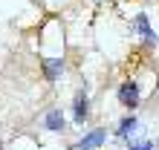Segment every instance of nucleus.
<instances>
[{"instance_id":"obj_4","label":"nucleus","mask_w":159,"mask_h":150,"mask_svg":"<svg viewBox=\"0 0 159 150\" xmlns=\"http://www.w3.org/2000/svg\"><path fill=\"white\" fill-rule=\"evenodd\" d=\"M107 139H110V133L104 127H93V130H87V133H81V139L70 150H98V147L107 144Z\"/></svg>"},{"instance_id":"obj_6","label":"nucleus","mask_w":159,"mask_h":150,"mask_svg":"<svg viewBox=\"0 0 159 150\" xmlns=\"http://www.w3.org/2000/svg\"><path fill=\"white\" fill-rule=\"evenodd\" d=\"M87 118H90V95H87V90H78L75 98H72V124L84 127Z\"/></svg>"},{"instance_id":"obj_9","label":"nucleus","mask_w":159,"mask_h":150,"mask_svg":"<svg viewBox=\"0 0 159 150\" xmlns=\"http://www.w3.org/2000/svg\"><path fill=\"white\" fill-rule=\"evenodd\" d=\"M156 35H159V32H156Z\"/></svg>"},{"instance_id":"obj_3","label":"nucleus","mask_w":159,"mask_h":150,"mask_svg":"<svg viewBox=\"0 0 159 150\" xmlns=\"http://www.w3.org/2000/svg\"><path fill=\"white\" fill-rule=\"evenodd\" d=\"M67 72V58L64 55H43L41 58V75H43V81H61V75Z\"/></svg>"},{"instance_id":"obj_7","label":"nucleus","mask_w":159,"mask_h":150,"mask_svg":"<svg viewBox=\"0 0 159 150\" xmlns=\"http://www.w3.org/2000/svg\"><path fill=\"white\" fill-rule=\"evenodd\" d=\"M136 136H139V118L133 116V113H127V116L119 121V127H116V139H121V142H133Z\"/></svg>"},{"instance_id":"obj_8","label":"nucleus","mask_w":159,"mask_h":150,"mask_svg":"<svg viewBox=\"0 0 159 150\" xmlns=\"http://www.w3.org/2000/svg\"><path fill=\"white\" fill-rule=\"evenodd\" d=\"M127 150H153V142L151 139H133V142H127Z\"/></svg>"},{"instance_id":"obj_1","label":"nucleus","mask_w":159,"mask_h":150,"mask_svg":"<svg viewBox=\"0 0 159 150\" xmlns=\"http://www.w3.org/2000/svg\"><path fill=\"white\" fill-rule=\"evenodd\" d=\"M116 95H119V104L127 107V113H133L139 104H142V87H139L136 78H125V81L119 84Z\"/></svg>"},{"instance_id":"obj_2","label":"nucleus","mask_w":159,"mask_h":150,"mask_svg":"<svg viewBox=\"0 0 159 150\" xmlns=\"http://www.w3.org/2000/svg\"><path fill=\"white\" fill-rule=\"evenodd\" d=\"M130 29H133L139 38H142L145 49H156V43H159V35L153 32V26H151V17H148V12H136V15H133V23H130Z\"/></svg>"},{"instance_id":"obj_5","label":"nucleus","mask_w":159,"mask_h":150,"mask_svg":"<svg viewBox=\"0 0 159 150\" xmlns=\"http://www.w3.org/2000/svg\"><path fill=\"white\" fill-rule=\"evenodd\" d=\"M43 130H49V133H55V136L67 133V116H64L61 107H49L43 113Z\"/></svg>"}]
</instances>
